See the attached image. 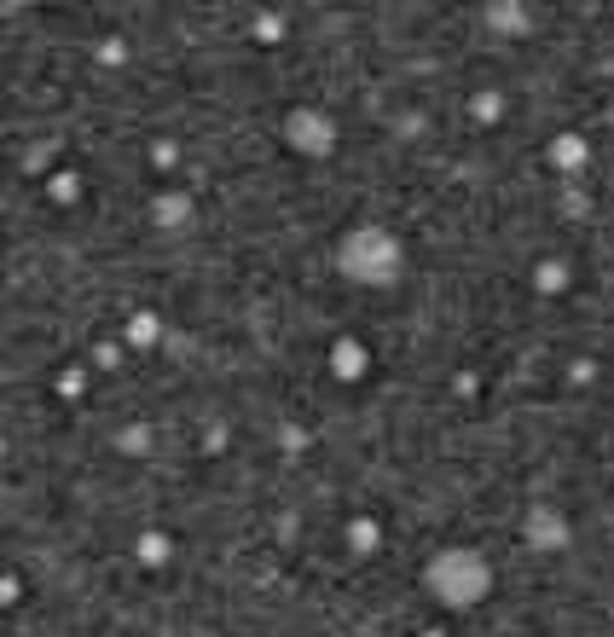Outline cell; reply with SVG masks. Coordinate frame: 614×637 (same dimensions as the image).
<instances>
[{
	"mask_svg": "<svg viewBox=\"0 0 614 637\" xmlns=\"http://www.w3.org/2000/svg\"><path fill=\"white\" fill-rule=\"evenodd\" d=\"M291 139H296V146H302V151H314V157L337 146V134H331V122H325L319 111H296V116H291Z\"/></svg>",
	"mask_w": 614,
	"mask_h": 637,
	"instance_id": "cell-3",
	"label": "cell"
},
{
	"mask_svg": "<svg viewBox=\"0 0 614 637\" xmlns=\"http://www.w3.org/2000/svg\"><path fill=\"white\" fill-rule=\"evenodd\" d=\"M360 365H365V348H360V342H337V372H342V377H348V372L360 377Z\"/></svg>",
	"mask_w": 614,
	"mask_h": 637,
	"instance_id": "cell-4",
	"label": "cell"
},
{
	"mask_svg": "<svg viewBox=\"0 0 614 637\" xmlns=\"http://www.w3.org/2000/svg\"><path fill=\"white\" fill-rule=\"evenodd\" d=\"M157 215H162V226H180V215H186V203H180V197H174V203H157Z\"/></svg>",
	"mask_w": 614,
	"mask_h": 637,
	"instance_id": "cell-5",
	"label": "cell"
},
{
	"mask_svg": "<svg viewBox=\"0 0 614 637\" xmlns=\"http://www.w3.org/2000/svg\"><path fill=\"white\" fill-rule=\"evenodd\" d=\"M429 585H435V598H446V603H476L487 591V562L476 550H441V557L429 562Z\"/></svg>",
	"mask_w": 614,
	"mask_h": 637,
	"instance_id": "cell-2",
	"label": "cell"
},
{
	"mask_svg": "<svg viewBox=\"0 0 614 637\" xmlns=\"http://www.w3.org/2000/svg\"><path fill=\"white\" fill-rule=\"evenodd\" d=\"M400 238L388 232V226H354V232L342 238V273L354 278V284H388V278H400Z\"/></svg>",
	"mask_w": 614,
	"mask_h": 637,
	"instance_id": "cell-1",
	"label": "cell"
}]
</instances>
